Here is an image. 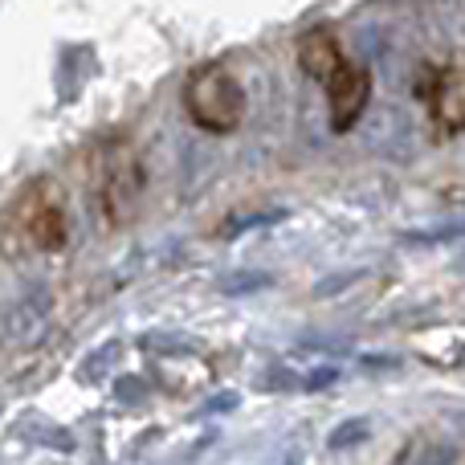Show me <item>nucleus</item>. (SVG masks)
I'll return each instance as SVG.
<instances>
[{
	"instance_id": "obj_2",
	"label": "nucleus",
	"mask_w": 465,
	"mask_h": 465,
	"mask_svg": "<svg viewBox=\"0 0 465 465\" xmlns=\"http://www.w3.org/2000/svg\"><path fill=\"white\" fill-rule=\"evenodd\" d=\"M327 111H331V131H351L355 123L363 119V106H368L371 98V78L363 65H351L343 62L335 74L327 78Z\"/></svg>"
},
{
	"instance_id": "obj_3",
	"label": "nucleus",
	"mask_w": 465,
	"mask_h": 465,
	"mask_svg": "<svg viewBox=\"0 0 465 465\" xmlns=\"http://www.w3.org/2000/svg\"><path fill=\"white\" fill-rule=\"evenodd\" d=\"M143 201V168L135 155H114L103 172V213L111 225H127Z\"/></svg>"
},
{
	"instance_id": "obj_5",
	"label": "nucleus",
	"mask_w": 465,
	"mask_h": 465,
	"mask_svg": "<svg viewBox=\"0 0 465 465\" xmlns=\"http://www.w3.org/2000/svg\"><path fill=\"white\" fill-rule=\"evenodd\" d=\"M343 49H339L335 33L331 29H311L298 37V65H302L306 78H314L319 86H327V78L343 65Z\"/></svg>"
},
{
	"instance_id": "obj_4",
	"label": "nucleus",
	"mask_w": 465,
	"mask_h": 465,
	"mask_svg": "<svg viewBox=\"0 0 465 465\" xmlns=\"http://www.w3.org/2000/svg\"><path fill=\"white\" fill-rule=\"evenodd\" d=\"M425 103H429L437 131H445V135L465 131V65H450V70L437 74Z\"/></svg>"
},
{
	"instance_id": "obj_6",
	"label": "nucleus",
	"mask_w": 465,
	"mask_h": 465,
	"mask_svg": "<svg viewBox=\"0 0 465 465\" xmlns=\"http://www.w3.org/2000/svg\"><path fill=\"white\" fill-rule=\"evenodd\" d=\"M21 221H25V232L33 237V245L37 249H62L65 245V213L57 201H49V196H41V201H25L21 209Z\"/></svg>"
},
{
	"instance_id": "obj_1",
	"label": "nucleus",
	"mask_w": 465,
	"mask_h": 465,
	"mask_svg": "<svg viewBox=\"0 0 465 465\" xmlns=\"http://www.w3.org/2000/svg\"><path fill=\"white\" fill-rule=\"evenodd\" d=\"M184 111L209 135H232L245 119V90L225 65H196L184 82Z\"/></svg>"
}]
</instances>
